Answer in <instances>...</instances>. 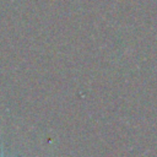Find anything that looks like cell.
<instances>
[{"label": "cell", "instance_id": "6da1fadb", "mask_svg": "<svg viewBox=\"0 0 157 157\" xmlns=\"http://www.w3.org/2000/svg\"><path fill=\"white\" fill-rule=\"evenodd\" d=\"M0 157H5V156H4V151H2V150H1V153H0Z\"/></svg>", "mask_w": 157, "mask_h": 157}]
</instances>
